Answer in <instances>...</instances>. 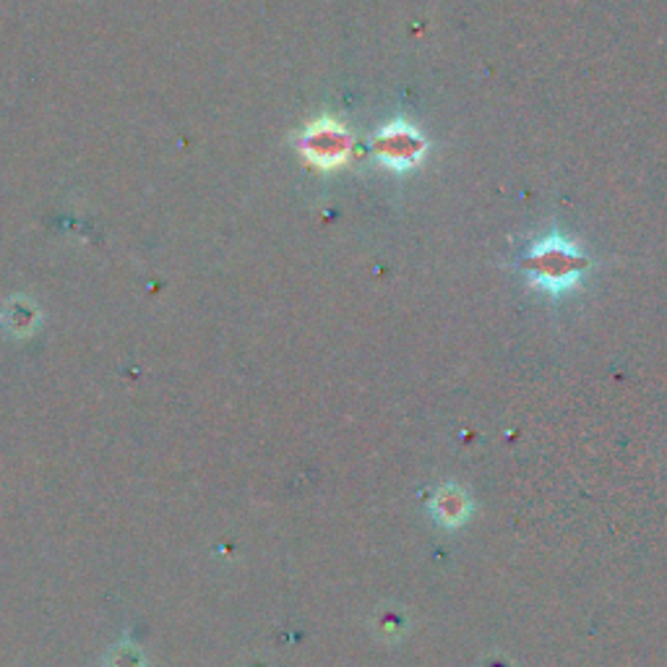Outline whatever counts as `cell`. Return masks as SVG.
I'll use <instances>...</instances> for the list:
<instances>
[{
  "instance_id": "2",
  "label": "cell",
  "mask_w": 667,
  "mask_h": 667,
  "mask_svg": "<svg viewBox=\"0 0 667 667\" xmlns=\"http://www.w3.org/2000/svg\"><path fill=\"white\" fill-rule=\"evenodd\" d=\"M373 149L381 165H386L388 170L405 172L412 170V167L420 162L422 155H426L428 144L426 138L417 134L412 125L405 121H394L375 136Z\"/></svg>"
},
{
  "instance_id": "1",
  "label": "cell",
  "mask_w": 667,
  "mask_h": 667,
  "mask_svg": "<svg viewBox=\"0 0 667 667\" xmlns=\"http://www.w3.org/2000/svg\"><path fill=\"white\" fill-rule=\"evenodd\" d=\"M521 267L530 274L534 287L551 292V295H563L579 284L581 274L589 267V259L574 240L547 235V238L532 242Z\"/></svg>"
},
{
  "instance_id": "3",
  "label": "cell",
  "mask_w": 667,
  "mask_h": 667,
  "mask_svg": "<svg viewBox=\"0 0 667 667\" xmlns=\"http://www.w3.org/2000/svg\"><path fill=\"white\" fill-rule=\"evenodd\" d=\"M350 144L352 138L347 134V128H342L337 121L324 117V121H316L305 131L303 155L308 157L313 165L331 170V167L342 165L347 155H350Z\"/></svg>"
},
{
  "instance_id": "4",
  "label": "cell",
  "mask_w": 667,
  "mask_h": 667,
  "mask_svg": "<svg viewBox=\"0 0 667 667\" xmlns=\"http://www.w3.org/2000/svg\"><path fill=\"white\" fill-rule=\"evenodd\" d=\"M108 667H144V657L134 644H121L110 652Z\"/></svg>"
}]
</instances>
